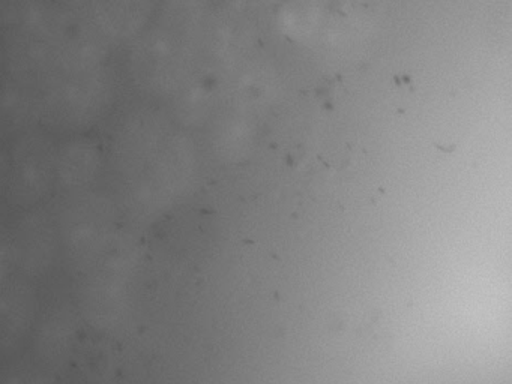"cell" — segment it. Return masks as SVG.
Instances as JSON below:
<instances>
[{"label":"cell","instance_id":"obj_1","mask_svg":"<svg viewBox=\"0 0 512 384\" xmlns=\"http://www.w3.org/2000/svg\"><path fill=\"white\" fill-rule=\"evenodd\" d=\"M41 119L40 90L22 78L0 81V132L28 134Z\"/></svg>","mask_w":512,"mask_h":384},{"label":"cell","instance_id":"obj_2","mask_svg":"<svg viewBox=\"0 0 512 384\" xmlns=\"http://www.w3.org/2000/svg\"><path fill=\"white\" fill-rule=\"evenodd\" d=\"M4 65H5V54H4V50H2V48H0V78H2V69H4Z\"/></svg>","mask_w":512,"mask_h":384}]
</instances>
